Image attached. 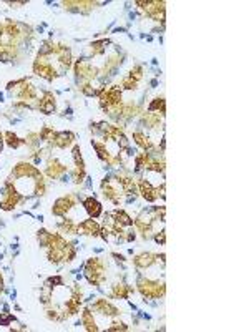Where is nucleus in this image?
Returning <instances> with one entry per match:
<instances>
[{"mask_svg":"<svg viewBox=\"0 0 249 332\" xmlns=\"http://www.w3.org/2000/svg\"><path fill=\"white\" fill-rule=\"evenodd\" d=\"M100 98V106L101 110H105L112 117H118L121 110V86L120 85H112L108 88H103L98 95Z\"/></svg>","mask_w":249,"mask_h":332,"instance_id":"nucleus-1","label":"nucleus"},{"mask_svg":"<svg viewBox=\"0 0 249 332\" xmlns=\"http://www.w3.org/2000/svg\"><path fill=\"white\" fill-rule=\"evenodd\" d=\"M105 271H107V264L103 262L100 257H90V259L85 262V268H83V273H85L87 281L92 284V286H96V287L105 281Z\"/></svg>","mask_w":249,"mask_h":332,"instance_id":"nucleus-2","label":"nucleus"},{"mask_svg":"<svg viewBox=\"0 0 249 332\" xmlns=\"http://www.w3.org/2000/svg\"><path fill=\"white\" fill-rule=\"evenodd\" d=\"M138 291L147 299H161L166 294V284L163 281H153L147 277H138Z\"/></svg>","mask_w":249,"mask_h":332,"instance_id":"nucleus-3","label":"nucleus"},{"mask_svg":"<svg viewBox=\"0 0 249 332\" xmlns=\"http://www.w3.org/2000/svg\"><path fill=\"white\" fill-rule=\"evenodd\" d=\"M33 73L37 77L47 80V82H53L55 78L60 77V73L57 70V67L52 62L50 57L37 55V60L33 62Z\"/></svg>","mask_w":249,"mask_h":332,"instance_id":"nucleus-4","label":"nucleus"},{"mask_svg":"<svg viewBox=\"0 0 249 332\" xmlns=\"http://www.w3.org/2000/svg\"><path fill=\"white\" fill-rule=\"evenodd\" d=\"M22 201H24V194L15 188V181L9 178L5 183L4 198L0 200V209H4V211H12V209L18 206Z\"/></svg>","mask_w":249,"mask_h":332,"instance_id":"nucleus-5","label":"nucleus"},{"mask_svg":"<svg viewBox=\"0 0 249 332\" xmlns=\"http://www.w3.org/2000/svg\"><path fill=\"white\" fill-rule=\"evenodd\" d=\"M140 9L144 10L147 17L156 22H164V13H166V4L164 2H136Z\"/></svg>","mask_w":249,"mask_h":332,"instance_id":"nucleus-6","label":"nucleus"},{"mask_svg":"<svg viewBox=\"0 0 249 332\" xmlns=\"http://www.w3.org/2000/svg\"><path fill=\"white\" fill-rule=\"evenodd\" d=\"M12 180H24V178H30V180H44V174L40 173V169H37L30 163H18L12 171Z\"/></svg>","mask_w":249,"mask_h":332,"instance_id":"nucleus-7","label":"nucleus"},{"mask_svg":"<svg viewBox=\"0 0 249 332\" xmlns=\"http://www.w3.org/2000/svg\"><path fill=\"white\" fill-rule=\"evenodd\" d=\"M75 73H77V78L81 80L83 83L85 82H93V80L98 77V70L95 69V67L88 62V60H77V63H75Z\"/></svg>","mask_w":249,"mask_h":332,"instance_id":"nucleus-8","label":"nucleus"},{"mask_svg":"<svg viewBox=\"0 0 249 332\" xmlns=\"http://www.w3.org/2000/svg\"><path fill=\"white\" fill-rule=\"evenodd\" d=\"M73 206H77V198L73 194H67V196H61L57 201L53 203V208H52V213L58 218H65L67 213L70 211Z\"/></svg>","mask_w":249,"mask_h":332,"instance_id":"nucleus-9","label":"nucleus"},{"mask_svg":"<svg viewBox=\"0 0 249 332\" xmlns=\"http://www.w3.org/2000/svg\"><path fill=\"white\" fill-rule=\"evenodd\" d=\"M72 158L75 161V168H73V171H72V178H73V183L80 185V183L85 180V174L87 173H85V163H83V158H81V150H80L78 145L73 146Z\"/></svg>","mask_w":249,"mask_h":332,"instance_id":"nucleus-10","label":"nucleus"},{"mask_svg":"<svg viewBox=\"0 0 249 332\" xmlns=\"http://www.w3.org/2000/svg\"><path fill=\"white\" fill-rule=\"evenodd\" d=\"M141 78H143V67L136 65L128 72V75L121 80V86L125 90H136L138 83L141 82Z\"/></svg>","mask_w":249,"mask_h":332,"instance_id":"nucleus-11","label":"nucleus"},{"mask_svg":"<svg viewBox=\"0 0 249 332\" xmlns=\"http://www.w3.org/2000/svg\"><path fill=\"white\" fill-rule=\"evenodd\" d=\"M101 194L105 196L108 201H112L113 205H120V203H121L123 193H120V189L116 186H113L112 180H108V178H105L101 181Z\"/></svg>","mask_w":249,"mask_h":332,"instance_id":"nucleus-12","label":"nucleus"},{"mask_svg":"<svg viewBox=\"0 0 249 332\" xmlns=\"http://www.w3.org/2000/svg\"><path fill=\"white\" fill-rule=\"evenodd\" d=\"M67 171H68V168L65 165H61L57 158H50V160H48L47 168H45V174L48 176V178L60 180Z\"/></svg>","mask_w":249,"mask_h":332,"instance_id":"nucleus-13","label":"nucleus"},{"mask_svg":"<svg viewBox=\"0 0 249 332\" xmlns=\"http://www.w3.org/2000/svg\"><path fill=\"white\" fill-rule=\"evenodd\" d=\"M93 311L100 313L101 316H108V317H115V316H120V309L115 307L112 302L108 299H96L93 302Z\"/></svg>","mask_w":249,"mask_h":332,"instance_id":"nucleus-14","label":"nucleus"},{"mask_svg":"<svg viewBox=\"0 0 249 332\" xmlns=\"http://www.w3.org/2000/svg\"><path fill=\"white\" fill-rule=\"evenodd\" d=\"M57 108V100L52 92H44L42 98L38 100V110L44 115H52Z\"/></svg>","mask_w":249,"mask_h":332,"instance_id":"nucleus-15","label":"nucleus"},{"mask_svg":"<svg viewBox=\"0 0 249 332\" xmlns=\"http://www.w3.org/2000/svg\"><path fill=\"white\" fill-rule=\"evenodd\" d=\"M138 193H141V196L148 203H155L158 200V193H156V188L151 185L148 180H140L138 181Z\"/></svg>","mask_w":249,"mask_h":332,"instance_id":"nucleus-16","label":"nucleus"},{"mask_svg":"<svg viewBox=\"0 0 249 332\" xmlns=\"http://www.w3.org/2000/svg\"><path fill=\"white\" fill-rule=\"evenodd\" d=\"M115 180H116V183L121 186V191H123V194H128V196H131V194H136L138 193V186H136V183H135V180L131 178V176H127V174H116L115 176Z\"/></svg>","mask_w":249,"mask_h":332,"instance_id":"nucleus-17","label":"nucleus"},{"mask_svg":"<svg viewBox=\"0 0 249 332\" xmlns=\"http://www.w3.org/2000/svg\"><path fill=\"white\" fill-rule=\"evenodd\" d=\"M73 141H75V135L72 131H57L55 133L52 146H57V148H61V150H65V148L73 145Z\"/></svg>","mask_w":249,"mask_h":332,"instance_id":"nucleus-18","label":"nucleus"},{"mask_svg":"<svg viewBox=\"0 0 249 332\" xmlns=\"http://www.w3.org/2000/svg\"><path fill=\"white\" fill-rule=\"evenodd\" d=\"M101 226L96 223L93 218L92 219H85L83 223L78 225V234H85V236H100Z\"/></svg>","mask_w":249,"mask_h":332,"instance_id":"nucleus-19","label":"nucleus"},{"mask_svg":"<svg viewBox=\"0 0 249 332\" xmlns=\"http://www.w3.org/2000/svg\"><path fill=\"white\" fill-rule=\"evenodd\" d=\"M156 261H158V254H155V253H141L133 259L135 266L138 269H148V268L153 266Z\"/></svg>","mask_w":249,"mask_h":332,"instance_id":"nucleus-20","label":"nucleus"},{"mask_svg":"<svg viewBox=\"0 0 249 332\" xmlns=\"http://www.w3.org/2000/svg\"><path fill=\"white\" fill-rule=\"evenodd\" d=\"M133 140H135V143L141 148L143 151H153L155 150V145H153V141H151L147 135H144L141 130H136L133 131Z\"/></svg>","mask_w":249,"mask_h":332,"instance_id":"nucleus-21","label":"nucleus"},{"mask_svg":"<svg viewBox=\"0 0 249 332\" xmlns=\"http://www.w3.org/2000/svg\"><path fill=\"white\" fill-rule=\"evenodd\" d=\"M83 206H85V211L88 213L90 218H98V216L103 213V208L98 201H96L95 198H87V200H83Z\"/></svg>","mask_w":249,"mask_h":332,"instance_id":"nucleus-22","label":"nucleus"},{"mask_svg":"<svg viewBox=\"0 0 249 332\" xmlns=\"http://www.w3.org/2000/svg\"><path fill=\"white\" fill-rule=\"evenodd\" d=\"M131 293H133V287L127 286L125 282H116L112 286V293H110V296L116 297V299H128Z\"/></svg>","mask_w":249,"mask_h":332,"instance_id":"nucleus-23","label":"nucleus"},{"mask_svg":"<svg viewBox=\"0 0 249 332\" xmlns=\"http://www.w3.org/2000/svg\"><path fill=\"white\" fill-rule=\"evenodd\" d=\"M81 324H83V327H85V330L88 332H98V326H96V322L93 319V313L88 307L83 309V313H81Z\"/></svg>","mask_w":249,"mask_h":332,"instance_id":"nucleus-24","label":"nucleus"},{"mask_svg":"<svg viewBox=\"0 0 249 332\" xmlns=\"http://www.w3.org/2000/svg\"><path fill=\"white\" fill-rule=\"evenodd\" d=\"M113 216V219L116 225H120L121 228H130V226H133V218L127 213V211H123V209H116V211L112 213Z\"/></svg>","mask_w":249,"mask_h":332,"instance_id":"nucleus-25","label":"nucleus"},{"mask_svg":"<svg viewBox=\"0 0 249 332\" xmlns=\"http://www.w3.org/2000/svg\"><path fill=\"white\" fill-rule=\"evenodd\" d=\"M68 10H75V12H90L96 5L95 2H64L61 4Z\"/></svg>","mask_w":249,"mask_h":332,"instance_id":"nucleus-26","label":"nucleus"},{"mask_svg":"<svg viewBox=\"0 0 249 332\" xmlns=\"http://www.w3.org/2000/svg\"><path fill=\"white\" fill-rule=\"evenodd\" d=\"M47 259L50 261V262H53V264L65 262V248L64 249H60V248H48Z\"/></svg>","mask_w":249,"mask_h":332,"instance_id":"nucleus-27","label":"nucleus"},{"mask_svg":"<svg viewBox=\"0 0 249 332\" xmlns=\"http://www.w3.org/2000/svg\"><path fill=\"white\" fill-rule=\"evenodd\" d=\"M4 141L7 145H9L10 148H13V150H17V148H20L22 145H25V140L22 138H18L15 133H12V131H5L4 133Z\"/></svg>","mask_w":249,"mask_h":332,"instance_id":"nucleus-28","label":"nucleus"},{"mask_svg":"<svg viewBox=\"0 0 249 332\" xmlns=\"http://www.w3.org/2000/svg\"><path fill=\"white\" fill-rule=\"evenodd\" d=\"M58 228H60L61 233H68V234H77L78 233V225L73 219H70V218L60 221L58 223Z\"/></svg>","mask_w":249,"mask_h":332,"instance_id":"nucleus-29","label":"nucleus"},{"mask_svg":"<svg viewBox=\"0 0 249 332\" xmlns=\"http://www.w3.org/2000/svg\"><path fill=\"white\" fill-rule=\"evenodd\" d=\"M148 112L150 113H158V115H161V117H164V112H166V103H164V98H155L153 101L150 103L148 106Z\"/></svg>","mask_w":249,"mask_h":332,"instance_id":"nucleus-30","label":"nucleus"},{"mask_svg":"<svg viewBox=\"0 0 249 332\" xmlns=\"http://www.w3.org/2000/svg\"><path fill=\"white\" fill-rule=\"evenodd\" d=\"M110 45V40H98V42H93L90 45V55H101V53L107 52V47Z\"/></svg>","mask_w":249,"mask_h":332,"instance_id":"nucleus-31","label":"nucleus"},{"mask_svg":"<svg viewBox=\"0 0 249 332\" xmlns=\"http://www.w3.org/2000/svg\"><path fill=\"white\" fill-rule=\"evenodd\" d=\"M55 131L53 128H50V126H44L40 130V141L42 143H45V145H48V146H52V143H53V138H55Z\"/></svg>","mask_w":249,"mask_h":332,"instance_id":"nucleus-32","label":"nucleus"},{"mask_svg":"<svg viewBox=\"0 0 249 332\" xmlns=\"http://www.w3.org/2000/svg\"><path fill=\"white\" fill-rule=\"evenodd\" d=\"M15 321L10 313H0V326H10V322Z\"/></svg>","mask_w":249,"mask_h":332,"instance_id":"nucleus-33","label":"nucleus"},{"mask_svg":"<svg viewBox=\"0 0 249 332\" xmlns=\"http://www.w3.org/2000/svg\"><path fill=\"white\" fill-rule=\"evenodd\" d=\"M108 330H128V326L125 322L116 321V322H113L112 326L108 327Z\"/></svg>","mask_w":249,"mask_h":332,"instance_id":"nucleus-34","label":"nucleus"},{"mask_svg":"<svg viewBox=\"0 0 249 332\" xmlns=\"http://www.w3.org/2000/svg\"><path fill=\"white\" fill-rule=\"evenodd\" d=\"M155 241L158 242V245H161V246L164 245V242H166V231H164V229H161L160 233H155Z\"/></svg>","mask_w":249,"mask_h":332,"instance_id":"nucleus-35","label":"nucleus"},{"mask_svg":"<svg viewBox=\"0 0 249 332\" xmlns=\"http://www.w3.org/2000/svg\"><path fill=\"white\" fill-rule=\"evenodd\" d=\"M0 62H10V58H9V55H7V50H5L2 42H0Z\"/></svg>","mask_w":249,"mask_h":332,"instance_id":"nucleus-36","label":"nucleus"},{"mask_svg":"<svg viewBox=\"0 0 249 332\" xmlns=\"http://www.w3.org/2000/svg\"><path fill=\"white\" fill-rule=\"evenodd\" d=\"M2 148H4V133L0 131V153H2Z\"/></svg>","mask_w":249,"mask_h":332,"instance_id":"nucleus-37","label":"nucleus"},{"mask_svg":"<svg viewBox=\"0 0 249 332\" xmlns=\"http://www.w3.org/2000/svg\"><path fill=\"white\" fill-rule=\"evenodd\" d=\"M112 256H113V257H116V259H118L120 262H125V257H123V256H120V254H116V253H113Z\"/></svg>","mask_w":249,"mask_h":332,"instance_id":"nucleus-38","label":"nucleus"},{"mask_svg":"<svg viewBox=\"0 0 249 332\" xmlns=\"http://www.w3.org/2000/svg\"><path fill=\"white\" fill-rule=\"evenodd\" d=\"M4 291V277H2V274H0V293Z\"/></svg>","mask_w":249,"mask_h":332,"instance_id":"nucleus-39","label":"nucleus"},{"mask_svg":"<svg viewBox=\"0 0 249 332\" xmlns=\"http://www.w3.org/2000/svg\"><path fill=\"white\" fill-rule=\"evenodd\" d=\"M4 38V24H0V40Z\"/></svg>","mask_w":249,"mask_h":332,"instance_id":"nucleus-40","label":"nucleus"}]
</instances>
